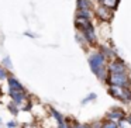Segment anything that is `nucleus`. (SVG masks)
<instances>
[{"label":"nucleus","instance_id":"nucleus-11","mask_svg":"<svg viewBox=\"0 0 131 128\" xmlns=\"http://www.w3.org/2000/svg\"><path fill=\"white\" fill-rule=\"evenodd\" d=\"M96 97H97V96H96V93H90L88 97H86V99H83V100H82V104H88L89 101H93V100H96Z\"/></svg>","mask_w":131,"mask_h":128},{"label":"nucleus","instance_id":"nucleus-5","mask_svg":"<svg viewBox=\"0 0 131 128\" xmlns=\"http://www.w3.org/2000/svg\"><path fill=\"white\" fill-rule=\"evenodd\" d=\"M96 16L103 21V23H108V21L113 18V10L107 9L104 6H99L96 9Z\"/></svg>","mask_w":131,"mask_h":128},{"label":"nucleus","instance_id":"nucleus-12","mask_svg":"<svg viewBox=\"0 0 131 128\" xmlns=\"http://www.w3.org/2000/svg\"><path fill=\"white\" fill-rule=\"evenodd\" d=\"M9 108H10V113H12L13 115H17V114H18V106L17 104L12 103V104L9 106Z\"/></svg>","mask_w":131,"mask_h":128},{"label":"nucleus","instance_id":"nucleus-7","mask_svg":"<svg viewBox=\"0 0 131 128\" xmlns=\"http://www.w3.org/2000/svg\"><path fill=\"white\" fill-rule=\"evenodd\" d=\"M99 2L102 3V6L107 7L110 10H116L118 3H120V0H99Z\"/></svg>","mask_w":131,"mask_h":128},{"label":"nucleus","instance_id":"nucleus-8","mask_svg":"<svg viewBox=\"0 0 131 128\" xmlns=\"http://www.w3.org/2000/svg\"><path fill=\"white\" fill-rule=\"evenodd\" d=\"M9 87L10 90H23V86H21V83L18 82V80H16L14 77H9Z\"/></svg>","mask_w":131,"mask_h":128},{"label":"nucleus","instance_id":"nucleus-18","mask_svg":"<svg viewBox=\"0 0 131 128\" xmlns=\"http://www.w3.org/2000/svg\"><path fill=\"white\" fill-rule=\"evenodd\" d=\"M2 122H3V121H2V117H0V124H2Z\"/></svg>","mask_w":131,"mask_h":128},{"label":"nucleus","instance_id":"nucleus-2","mask_svg":"<svg viewBox=\"0 0 131 128\" xmlns=\"http://www.w3.org/2000/svg\"><path fill=\"white\" fill-rule=\"evenodd\" d=\"M106 83H108V86L131 89L130 72H114V73H108Z\"/></svg>","mask_w":131,"mask_h":128},{"label":"nucleus","instance_id":"nucleus-14","mask_svg":"<svg viewBox=\"0 0 131 128\" xmlns=\"http://www.w3.org/2000/svg\"><path fill=\"white\" fill-rule=\"evenodd\" d=\"M6 77H7V75H6V71H4L3 68H0V80L6 79Z\"/></svg>","mask_w":131,"mask_h":128},{"label":"nucleus","instance_id":"nucleus-15","mask_svg":"<svg viewBox=\"0 0 131 128\" xmlns=\"http://www.w3.org/2000/svg\"><path fill=\"white\" fill-rule=\"evenodd\" d=\"M17 127V121H9L7 122V128H16Z\"/></svg>","mask_w":131,"mask_h":128},{"label":"nucleus","instance_id":"nucleus-13","mask_svg":"<svg viewBox=\"0 0 131 128\" xmlns=\"http://www.w3.org/2000/svg\"><path fill=\"white\" fill-rule=\"evenodd\" d=\"M23 128H40V125L37 122H27V124H23Z\"/></svg>","mask_w":131,"mask_h":128},{"label":"nucleus","instance_id":"nucleus-10","mask_svg":"<svg viewBox=\"0 0 131 128\" xmlns=\"http://www.w3.org/2000/svg\"><path fill=\"white\" fill-rule=\"evenodd\" d=\"M117 127L118 128H131V124L127 121V118H123L121 121L117 122Z\"/></svg>","mask_w":131,"mask_h":128},{"label":"nucleus","instance_id":"nucleus-17","mask_svg":"<svg viewBox=\"0 0 131 128\" xmlns=\"http://www.w3.org/2000/svg\"><path fill=\"white\" fill-rule=\"evenodd\" d=\"M125 118H127V121H128V122H130V124H131V113H128L127 115H125Z\"/></svg>","mask_w":131,"mask_h":128},{"label":"nucleus","instance_id":"nucleus-6","mask_svg":"<svg viewBox=\"0 0 131 128\" xmlns=\"http://www.w3.org/2000/svg\"><path fill=\"white\" fill-rule=\"evenodd\" d=\"M76 6L79 11H86V10H92V3L90 0H76Z\"/></svg>","mask_w":131,"mask_h":128},{"label":"nucleus","instance_id":"nucleus-16","mask_svg":"<svg viewBox=\"0 0 131 128\" xmlns=\"http://www.w3.org/2000/svg\"><path fill=\"white\" fill-rule=\"evenodd\" d=\"M4 62H6V66H7V68H12V63H10V58H9V56L6 58V61H3V63H4Z\"/></svg>","mask_w":131,"mask_h":128},{"label":"nucleus","instance_id":"nucleus-1","mask_svg":"<svg viewBox=\"0 0 131 128\" xmlns=\"http://www.w3.org/2000/svg\"><path fill=\"white\" fill-rule=\"evenodd\" d=\"M89 65L90 69L93 71V73L97 76V79L100 82H106L108 76L107 72V59L104 58V55L102 52H94L89 56Z\"/></svg>","mask_w":131,"mask_h":128},{"label":"nucleus","instance_id":"nucleus-3","mask_svg":"<svg viewBox=\"0 0 131 128\" xmlns=\"http://www.w3.org/2000/svg\"><path fill=\"white\" fill-rule=\"evenodd\" d=\"M108 94H110L111 97H114V99L123 101L124 104H130L131 103V89L110 86V87H108Z\"/></svg>","mask_w":131,"mask_h":128},{"label":"nucleus","instance_id":"nucleus-9","mask_svg":"<svg viewBox=\"0 0 131 128\" xmlns=\"http://www.w3.org/2000/svg\"><path fill=\"white\" fill-rule=\"evenodd\" d=\"M102 128H118V127H117L116 122H113V121H107V120H104V121L102 122Z\"/></svg>","mask_w":131,"mask_h":128},{"label":"nucleus","instance_id":"nucleus-4","mask_svg":"<svg viewBox=\"0 0 131 128\" xmlns=\"http://www.w3.org/2000/svg\"><path fill=\"white\" fill-rule=\"evenodd\" d=\"M123 118H125V113L123 108H118V107H113L110 111H107V114H106V120L107 121H113V122H118L121 121Z\"/></svg>","mask_w":131,"mask_h":128}]
</instances>
